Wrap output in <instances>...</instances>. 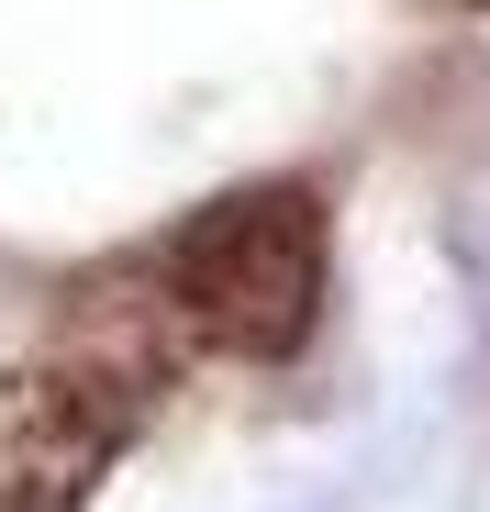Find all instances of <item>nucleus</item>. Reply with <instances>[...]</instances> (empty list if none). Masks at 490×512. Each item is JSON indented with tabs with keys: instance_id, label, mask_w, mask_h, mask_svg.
Segmentation results:
<instances>
[{
	"instance_id": "f257e3e1",
	"label": "nucleus",
	"mask_w": 490,
	"mask_h": 512,
	"mask_svg": "<svg viewBox=\"0 0 490 512\" xmlns=\"http://www.w3.org/2000/svg\"><path fill=\"white\" fill-rule=\"evenodd\" d=\"M323 268H335V245H323V201L301 179H257V190H223L201 201L168 256H156V301H168L179 334H201L212 357H301L312 323H323Z\"/></svg>"
},
{
	"instance_id": "f03ea898",
	"label": "nucleus",
	"mask_w": 490,
	"mask_h": 512,
	"mask_svg": "<svg viewBox=\"0 0 490 512\" xmlns=\"http://www.w3.org/2000/svg\"><path fill=\"white\" fill-rule=\"evenodd\" d=\"M145 379L101 357H34L0 368V512H90L112 457L134 446Z\"/></svg>"
}]
</instances>
